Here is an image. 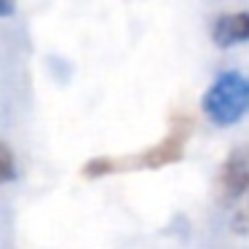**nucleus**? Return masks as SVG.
<instances>
[{
  "label": "nucleus",
  "instance_id": "nucleus-1",
  "mask_svg": "<svg viewBox=\"0 0 249 249\" xmlns=\"http://www.w3.org/2000/svg\"><path fill=\"white\" fill-rule=\"evenodd\" d=\"M201 110L214 126L238 124L249 113V78L238 70L220 72L201 97Z\"/></svg>",
  "mask_w": 249,
  "mask_h": 249
},
{
  "label": "nucleus",
  "instance_id": "nucleus-2",
  "mask_svg": "<svg viewBox=\"0 0 249 249\" xmlns=\"http://www.w3.org/2000/svg\"><path fill=\"white\" fill-rule=\"evenodd\" d=\"M185 140H188V126H174L172 134L166 140H161L156 147L145 153H137V156L129 158H97L91 161L83 172L97 177V174H113V172H126V169H158V166H166V163H174L179 156H182V147Z\"/></svg>",
  "mask_w": 249,
  "mask_h": 249
},
{
  "label": "nucleus",
  "instance_id": "nucleus-3",
  "mask_svg": "<svg viewBox=\"0 0 249 249\" xmlns=\"http://www.w3.org/2000/svg\"><path fill=\"white\" fill-rule=\"evenodd\" d=\"M212 40L220 49H233L249 40V14H222L212 24Z\"/></svg>",
  "mask_w": 249,
  "mask_h": 249
},
{
  "label": "nucleus",
  "instance_id": "nucleus-4",
  "mask_svg": "<svg viewBox=\"0 0 249 249\" xmlns=\"http://www.w3.org/2000/svg\"><path fill=\"white\" fill-rule=\"evenodd\" d=\"M222 188L228 196H241L249 188V147H238L222 166Z\"/></svg>",
  "mask_w": 249,
  "mask_h": 249
},
{
  "label": "nucleus",
  "instance_id": "nucleus-5",
  "mask_svg": "<svg viewBox=\"0 0 249 249\" xmlns=\"http://www.w3.org/2000/svg\"><path fill=\"white\" fill-rule=\"evenodd\" d=\"M0 150H3V182H11L17 177V172H14V153L8 145H3Z\"/></svg>",
  "mask_w": 249,
  "mask_h": 249
},
{
  "label": "nucleus",
  "instance_id": "nucleus-6",
  "mask_svg": "<svg viewBox=\"0 0 249 249\" xmlns=\"http://www.w3.org/2000/svg\"><path fill=\"white\" fill-rule=\"evenodd\" d=\"M11 11H14V0H3V8H0V14H3V17H11Z\"/></svg>",
  "mask_w": 249,
  "mask_h": 249
}]
</instances>
